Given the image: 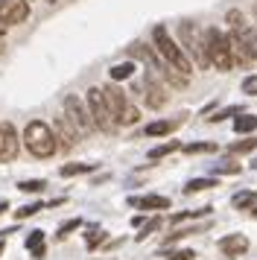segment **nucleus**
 Listing matches in <instances>:
<instances>
[{"mask_svg":"<svg viewBox=\"0 0 257 260\" xmlns=\"http://www.w3.org/2000/svg\"><path fill=\"white\" fill-rule=\"evenodd\" d=\"M228 29H231V44L234 50L240 53L243 61H257V29L248 21L240 9H231L228 12Z\"/></svg>","mask_w":257,"mask_h":260,"instance_id":"obj_1","label":"nucleus"},{"mask_svg":"<svg viewBox=\"0 0 257 260\" xmlns=\"http://www.w3.org/2000/svg\"><path fill=\"white\" fill-rule=\"evenodd\" d=\"M44 187H47L44 178H29V181H21L18 184V190H23V193H41Z\"/></svg>","mask_w":257,"mask_h":260,"instance_id":"obj_24","label":"nucleus"},{"mask_svg":"<svg viewBox=\"0 0 257 260\" xmlns=\"http://www.w3.org/2000/svg\"><path fill=\"white\" fill-rule=\"evenodd\" d=\"M251 167H254V170H257V158H251Z\"/></svg>","mask_w":257,"mask_h":260,"instance_id":"obj_40","label":"nucleus"},{"mask_svg":"<svg viewBox=\"0 0 257 260\" xmlns=\"http://www.w3.org/2000/svg\"><path fill=\"white\" fill-rule=\"evenodd\" d=\"M175 149H181V141H170V143L155 146V149H149V158L152 161H161V158H167V155H173Z\"/></svg>","mask_w":257,"mask_h":260,"instance_id":"obj_19","label":"nucleus"},{"mask_svg":"<svg viewBox=\"0 0 257 260\" xmlns=\"http://www.w3.org/2000/svg\"><path fill=\"white\" fill-rule=\"evenodd\" d=\"M178 38H181V47L190 56V61H196L199 68H208L210 59H208V47H205V36L199 32V26L193 21L178 24Z\"/></svg>","mask_w":257,"mask_h":260,"instance_id":"obj_5","label":"nucleus"},{"mask_svg":"<svg viewBox=\"0 0 257 260\" xmlns=\"http://www.w3.org/2000/svg\"><path fill=\"white\" fill-rule=\"evenodd\" d=\"M93 170V164H65L58 173L65 178H73V176H82V173H91Z\"/></svg>","mask_w":257,"mask_h":260,"instance_id":"obj_22","label":"nucleus"},{"mask_svg":"<svg viewBox=\"0 0 257 260\" xmlns=\"http://www.w3.org/2000/svg\"><path fill=\"white\" fill-rule=\"evenodd\" d=\"M181 123H184V117H173V120H155V123H149V126H146V135H149V138H161V135H170V132H175L178 129V126H181Z\"/></svg>","mask_w":257,"mask_h":260,"instance_id":"obj_15","label":"nucleus"},{"mask_svg":"<svg viewBox=\"0 0 257 260\" xmlns=\"http://www.w3.org/2000/svg\"><path fill=\"white\" fill-rule=\"evenodd\" d=\"M257 149V138H245L240 143H231L228 146V155H243V152H254Z\"/></svg>","mask_w":257,"mask_h":260,"instance_id":"obj_20","label":"nucleus"},{"mask_svg":"<svg viewBox=\"0 0 257 260\" xmlns=\"http://www.w3.org/2000/svg\"><path fill=\"white\" fill-rule=\"evenodd\" d=\"M47 3H56V0H47Z\"/></svg>","mask_w":257,"mask_h":260,"instance_id":"obj_43","label":"nucleus"},{"mask_svg":"<svg viewBox=\"0 0 257 260\" xmlns=\"http://www.w3.org/2000/svg\"><path fill=\"white\" fill-rule=\"evenodd\" d=\"M9 211V202H0V213H6Z\"/></svg>","mask_w":257,"mask_h":260,"instance_id":"obj_36","label":"nucleus"},{"mask_svg":"<svg viewBox=\"0 0 257 260\" xmlns=\"http://www.w3.org/2000/svg\"><path fill=\"white\" fill-rule=\"evenodd\" d=\"M132 225L135 228H143V216H132Z\"/></svg>","mask_w":257,"mask_h":260,"instance_id":"obj_35","label":"nucleus"},{"mask_svg":"<svg viewBox=\"0 0 257 260\" xmlns=\"http://www.w3.org/2000/svg\"><path fill=\"white\" fill-rule=\"evenodd\" d=\"M152 38H155V47H158V53L164 56V61H170L178 73H184L187 79H190V73H193V61H190V56L184 53V47L178 44V41H173V36L167 32V26L158 24L155 29H152Z\"/></svg>","mask_w":257,"mask_h":260,"instance_id":"obj_3","label":"nucleus"},{"mask_svg":"<svg viewBox=\"0 0 257 260\" xmlns=\"http://www.w3.org/2000/svg\"><path fill=\"white\" fill-rule=\"evenodd\" d=\"M103 96H105V103H108V108H111V114H114V120L120 123V126H135V123L140 120V111L128 103L126 94H123L117 85H105Z\"/></svg>","mask_w":257,"mask_h":260,"instance_id":"obj_6","label":"nucleus"},{"mask_svg":"<svg viewBox=\"0 0 257 260\" xmlns=\"http://www.w3.org/2000/svg\"><path fill=\"white\" fill-rule=\"evenodd\" d=\"M248 213H251V216H254V219H257V205H254V208H251V211H248Z\"/></svg>","mask_w":257,"mask_h":260,"instance_id":"obj_37","label":"nucleus"},{"mask_svg":"<svg viewBox=\"0 0 257 260\" xmlns=\"http://www.w3.org/2000/svg\"><path fill=\"white\" fill-rule=\"evenodd\" d=\"M243 91H245V94H251V96H257V76L243 79Z\"/></svg>","mask_w":257,"mask_h":260,"instance_id":"obj_32","label":"nucleus"},{"mask_svg":"<svg viewBox=\"0 0 257 260\" xmlns=\"http://www.w3.org/2000/svg\"><path fill=\"white\" fill-rule=\"evenodd\" d=\"M18 132L12 123H0V164H9L18 158Z\"/></svg>","mask_w":257,"mask_h":260,"instance_id":"obj_11","label":"nucleus"},{"mask_svg":"<svg viewBox=\"0 0 257 260\" xmlns=\"http://www.w3.org/2000/svg\"><path fill=\"white\" fill-rule=\"evenodd\" d=\"M44 246V231H29V237H26V248L33 251V248H41Z\"/></svg>","mask_w":257,"mask_h":260,"instance_id":"obj_29","label":"nucleus"},{"mask_svg":"<svg viewBox=\"0 0 257 260\" xmlns=\"http://www.w3.org/2000/svg\"><path fill=\"white\" fill-rule=\"evenodd\" d=\"M41 208H44L41 202H33V205H23V208H18V211H15V219H26V216H35V213L41 211Z\"/></svg>","mask_w":257,"mask_h":260,"instance_id":"obj_26","label":"nucleus"},{"mask_svg":"<svg viewBox=\"0 0 257 260\" xmlns=\"http://www.w3.org/2000/svg\"><path fill=\"white\" fill-rule=\"evenodd\" d=\"M234 114H243V106H231V108H225V111H216L213 117H208L210 123H219V120H225V117H234Z\"/></svg>","mask_w":257,"mask_h":260,"instance_id":"obj_28","label":"nucleus"},{"mask_svg":"<svg viewBox=\"0 0 257 260\" xmlns=\"http://www.w3.org/2000/svg\"><path fill=\"white\" fill-rule=\"evenodd\" d=\"M213 170H216V173H222V176H237L243 167H240V164H216Z\"/></svg>","mask_w":257,"mask_h":260,"instance_id":"obj_31","label":"nucleus"},{"mask_svg":"<svg viewBox=\"0 0 257 260\" xmlns=\"http://www.w3.org/2000/svg\"><path fill=\"white\" fill-rule=\"evenodd\" d=\"M88 111H91L93 117V126L100 132H105V135H111L114 132V114H111V108H108V103H105L103 96V88H91L88 91Z\"/></svg>","mask_w":257,"mask_h":260,"instance_id":"obj_7","label":"nucleus"},{"mask_svg":"<svg viewBox=\"0 0 257 260\" xmlns=\"http://www.w3.org/2000/svg\"><path fill=\"white\" fill-rule=\"evenodd\" d=\"M219 251L228 254V257H237V254H245L248 251V237L245 234H228L219 240Z\"/></svg>","mask_w":257,"mask_h":260,"instance_id":"obj_13","label":"nucleus"},{"mask_svg":"<svg viewBox=\"0 0 257 260\" xmlns=\"http://www.w3.org/2000/svg\"><path fill=\"white\" fill-rule=\"evenodd\" d=\"M103 243H105V231H100V228H93L91 234H85V246H88V251L100 248Z\"/></svg>","mask_w":257,"mask_h":260,"instance_id":"obj_23","label":"nucleus"},{"mask_svg":"<svg viewBox=\"0 0 257 260\" xmlns=\"http://www.w3.org/2000/svg\"><path fill=\"white\" fill-rule=\"evenodd\" d=\"M193 257H196V251H190V248H181V251H175L170 260H193Z\"/></svg>","mask_w":257,"mask_h":260,"instance_id":"obj_33","label":"nucleus"},{"mask_svg":"<svg viewBox=\"0 0 257 260\" xmlns=\"http://www.w3.org/2000/svg\"><path fill=\"white\" fill-rule=\"evenodd\" d=\"M135 71H138V68H135V61H123V64H114V68H111V79H114V82H123V79H128V76H135Z\"/></svg>","mask_w":257,"mask_h":260,"instance_id":"obj_18","label":"nucleus"},{"mask_svg":"<svg viewBox=\"0 0 257 260\" xmlns=\"http://www.w3.org/2000/svg\"><path fill=\"white\" fill-rule=\"evenodd\" d=\"M29 18V3L26 0H0V21L6 26L23 24Z\"/></svg>","mask_w":257,"mask_h":260,"instance_id":"obj_10","label":"nucleus"},{"mask_svg":"<svg viewBox=\"0 0 257 260\" xmlns=\"http://www.w3.org/2000/svg\"><path fill=\"white\" fill-rule=\"evenodd\" d=\"M128 205H132V208H146V211H167V208H170V199L152 193V196H140V199L138 196H132Z\"/></svg>","mask_w":257,"mask_h":260,"instance_id":"obj_14","label":"nucleus"},{"mask_svg":"<svg viewBox=\"0 0 257 260\" xmlns=\"http://www.w3.org/2000/svg\"><path fill=\"white\" fill-rule=\"evenodd\" d=\"M23 146H26L29 155H35V158H53L56 149H58V138L47 123L33 120V123H26V129H23Z\"/></svg>","mask_w":257,"mask_h":260,"instance_id":"obj_2","label":"nucleus"},{"mask_svg":"<svg viewBox=\"0 0 257 260\" xmlns=\"http://www.w3.org/2000/svg\"><path fill=\"white\" fill-rule=\"evenodd\" d=\"M53 132H56L58 146H61V149H73V143L82 138L79 132H76V126H73L68 117H58V120H56V126H53Z\"/></svg>","mask_w":257,"mask_h":260,"instance_id":"obj_12","label":"nucleus"},{"mask_svg":"<svg viewBox=\"0 0 257 260\" xmlns=\"http://www.w3.org/2000/svg\"><path fill=\"white\" fill-rule=\"evenodd\" d=\"M216 146L213 143H193V146H184V152L187 155H199V152H213Z\"/></svg>","mask_w":257,"mask_h":260,"instance_id":"obj_30","label":"nucleus"},{"mask_svg":"<svg viewBox=\"0 0 257 260\" xmlns=\"http://www.w3.org/2000/svg\"><path fill=\"white\" fill-rule=\"evenodd\" d=\"M33 257H35V260L44 257V246H41V248H33Z\"/></svg>","mask_w":257,"mask_h":260,"instance_id":"obj_34","label":"nucleus"},{"mask_svg":"<svg viewBox=\"0 0 257 260\" xmlns=\"http://www.w3.org/2000/svg\"><path fill=\"white\" fill-rule=\"evenodd\" d=\"M76 228H82V219H79V216H76V219H68V222H61V225H58V240H65V237H68V234H73V231H76Z\"/></svg>","mask_w":257,"mask_h":260,"instance_id":"obj_25","label":"nucleus"},{"mask_svg":"<svg viewBox=\"0 0 257 260\" xmlns=\"http://www.w3.org/2000/svg\"><path fill=\"white\" fill-rule=\"evenodd\" d=\"M161 228V216H152L149 222H143V228H140V234H138V243L140 240H146V237L152 234V231H158Z\"/></svg>","mask_w":257,"mask_h":260,"instance_id":"obj_27","label":"nucleus"},{"mask_svg":"<svg viewBox=\"0 0 257 260\" xmlns=\"http://www.w3.org/2000/svg\"><path fill=\"white\" fill-rule=\"evenodd\" d=\"M231 205L237 208V211H251V208L257 205V193L254 190H240V193L231 199Z\"/></svg>","mask_w":257,"mask_h":260,"instance_id":"obj_16","label":"nucleus"},{"mask_svg":"<svg viewBox=\"0 0 257 260\" xmlns=\"http://www.w3.org/2000/svg\"><path fill=\"white\" fill-rule=\"evenodd\" d=\"M254 18H257V3H254Z\"/></svg>","mask_w":257,"mask_h":260,"instance_id":"obj_41","label":"nucleus"},{"mask_svg":"<svg viewBox=\"0 0 257 260\" xmlns=\"http://www.w3.org/2000/svg\"><path fill=\"white\" fill-rule=\"evenodd\" d=\"M65 117L76 126V132L79 135H91L93 132V117H91V111L82 106V100L79 96H65Z\"/></svg>","mask_w":257,"mask_h":260,"instance_id":"obj_8","label":"nucleus"},{"mask_svg":"<svg viewBox=\"0 0 257 260\" xmlns=\"http://www.w3.org/2000/svg\"><path fill=\"white\" fill-rule=\"evenodd\" d=\"M216 187V178H193V181H187L184 193H199V190H210Z\"/></svg>","mask_w":257,"mask_h":260,"instance_id":"obj_21","label":"nucleus"},{"mask_svg":"<svg viewBox=\"0 0 257 260\" xmlns=\"http://www.w3.org/2000/svg\"><path fill=\"white\" fill-rule=\"evenodd\" d=\"M257 129V117L254 114H240V117L234 120V132H237V135H248V132H254Z\"/></svg>","mask_w":257,"mask_h":260,"instance_id":"obj_17","label":"nucleus"},{"mask_svg":"<svg viewBox=\"0 0 257 260\" xmlns=\"http://www.w3.org/2000/svg\"><path fill=\"white\" fill-rule=\"evenodd\" d=\"M0 53H3V41H0Z\"/></svg>","mask_w":257,"mask_h":260,"instance_id":"obj_42","label":"nucleus"},{"mask_svg":"<svg viewBox=\"0 0 257 260\" xmlns=\"http://www.w3.org/2000/svg\"><path fill=\"white\" fill-rule=\"evenodd\" d=\"M3 248H6V243H3V237H0V254H3Z\"/></svg>","mask_w":257,"mask_h":260,"instance_id":"obj_38","label":"nucleus"},{"mask_svg":"<svg viewBox=\"0 0 257 260\" xmlns=\"http://www.w3.org/2000/svg\"><path fill=\"white\" fill-rule=\"evenodd\" d=\"M140 96H143V103L149 108H155V111L167 106V91H164V85L158 82L155 73H146V76H143V82H140Z\"/></svg>","mask_w":257,"mask_h":260,"instance_id":"obj_9","label":"nucleus"},{"mask_svg":"<svg viewBox=\"0 0 257 260\" xmlns=\"http://www.w3.org/2000/svg\"><path fill=\"white\" fill-rule=\"evenodd\" d=\"M205 47H208V59L216 71H231L234 68V44L216 26L205 29Z\"/></svg>","mask_w":257,"mask_h":260,"instance_id":"obj_4","label":"nucleus"},{"mask_svg":"<svg viewBox=\"0 0 257 260\" xmlns=\"http://www.w3.org/2000/svg\"><path fill=\"white\" fill-rule=\"evenodd\" d=\"M3 32H6V24H3V21H0V36H3Z\"/></svg>","mask_w":257,"mask_h":260,"instance_id":"obj_39","label":"nucleus"}]
</instances>
